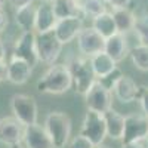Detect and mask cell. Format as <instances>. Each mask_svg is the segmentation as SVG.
<instances>
[{"label": "cell", "mask_w": 148, "mask_h": 148, "mask_svg": "<svg viewBox=\"0 0 148 148\" xmlns=\"http://www.w3.org/2000/svg\"><path fill=\"white\" fill-rule=\"evenodd\" d=\"M73 86V77L68 65L52 64L45 71L43 76L37 80L36 88L40 93L49 95H62L67 93Z\"/></svg>", "instance_id": "cell-1"}, {"label": "cell", "mask_w": 148, "mask_h": 148, "mask_svg": "<svg viewBox=\"0 0 148 148\" xmlns=\"http://www.w3.org/2000/svg\"><path fill=\"white\" fill-rule=\"evenodd\" d=\"M73 77V86L77 95L84 96L88 90L92 88V84L96 82V74L93 71L92 62L89 56H74L67 64Z\"/></svg>", "instance_id": "cell-2"}, {"label": "cell", "mask_w": 148, "mask_h": 148, "mask_svg": "<svg viewBox=\"0 0 148 148\" xmlns=\"http://www.w3.org/2000/svg\"><path fill=\"white\" fill-rule=\"evenodd\" d=\"M45 127L51 135L55 148H65L70 142L73 121L64 111H52L46 116Z\"/></svg>", "instance_id": "cell-3"}, {"label": "cell", "mask_w": 148, "mask_h": 148, "mask_svg": "<svg viewBox=\"0 0 148 148\" xmlns=\"http://www.w3.org/2000/svg\"><path fill=\"white\" fill-rule=\"evenodd\" d=\"M36 47H37L39 62L45 65H52L56 62L61 53H62L64 45L59 42L55 31L52 30V31H46V33H37Z\"/></svg>", "instance_id": "cell-4"}, {"label": "cell", "mask_w": 148, "mask_h": 148, "mask_svg": "<svg viewBox=\"0 0 148 148\" xmlns=\"http://www.w3.org/2000/svg\"><path fill=\"white\" fill-rule=\"evenodd\" d=\"M10 110L24 126L34 125L39 117V108L34 96L27 93H15L10 98Z\"/></svg>", "instance_id": "cell-5"}, {"label": "cell", "mask_w": 148, "mask_h": 148, "mask_svg": "<svg viewBox=\"0 0 148 148\" xmlns=\"http://www.w3.org/2000/svg\"><path fill=\"white\" fill-rule=\"evenodd\" d=\"M80 133L84 135L86 138H89L93 142V145L102 144L104 139L107 138V125H105L104 114L93 110H88L82 123Z\"/></svg>", "instance_id": "cell-6"}, {"label": "cell", "mask_w": 148, "mask_h": 148, "mask_svg": "<svg viewBox=\"0 0 148 148\" xmlns=\"http://www.w3.org/2000/svg\"><path fill=\"white\" fill-rule=\"evenodd\" d=\"M113 92L108 90L107 88L99 83V82H95L92 84V88L88 90V93L84 95V102L88 110H93L98 111V113H105L108 111L111 107H113Z\"/></svg>", "instance_id": "cell-7"}, {"label": "cell", "mask_w": 148, "mask_h": 148, "mask_svg": "<svg viewBox=\"0 0 148 148\" xmlns=\"http://www.w3.org/2000/svg\"><path fill=\"white\" fill-rule=\"evenodd\" d=\"M77 47L82 55L90 58L104 51L105 37H102L93 27H83L77 36Z\"/></svg>", "instance_id": "cell-8"}, {"label": "cell", "mask_w": 148, "mask_h": 148, "mask_svg": "<svg viewBox=\"0 0 148 148\" xmlns=\"http://www.w3.org/2000/svg\"><path fill=\"white\" fill-rule=\"evenodd\" d=\"M25 126L15 117L8 116L0 119V142L8 147H15L22 144Z\"/></svg>", "instance_id": "cell-9"}, {"label": "cell", "mask_w": 148, "mask_h": 148, "mask_svg": "<svg viewBox=\"0 0 148 148\" xmlns=\"http://www.w3.org/2000/svg\"><path fill=\"white\" fill-rule=\"evenodd\" d=\"M36 31H22L19 39L15 42L14 46V56L25 59L27 62L34 68L39 64V56H37V47H36Z\"/></svg>", "instance_id": "cell-10"}, {"label": "cell", "mask_w": 148, "mask_h": 148, "mask_svg": "<svg viewBox=\"0 0 148 148\" xmlns=\"http://www.w3.org/2000/svg\"><path fill=\"white\" fill-rule=\"evenodd\" d=\"M148 133V117L145 114H127L125 116V133L123 142H133L145 139Z\"/></svg>", "instance_id": "cell-11"}, {"label": "cell", "mask_w": 148, "mask_h": 148, "mask_svg": "<svg viewBox=\"0 0 148 148\" xmlns=\"http://www.w3.org/2000/svg\"><path fill=\"white\" fill-rule=\"evenodd\" d=\"M24 145L25 148H55L53 141L51 135L47 133L45 125H28L25 126V132H24Z\"/></svg>", "instance_id": "cell-12"}, {"label": "cell", "mask_w": 148, "mask_h": 148, "mask_svg": "<svg viewBox=\"0 0 148 148\" xmlns=\"http://www.w3.org/2000/svg\"><path fill=\"white\" fill-rule=\"evenodd\" d=\"M83 18L79 16H71V18H62L58 19L56 25L53 28L56 37L59 39V42L62 45H68L71 43L74 39H77L79 33L82 31L83 25Z\"/></svg>", "instance_id": "cell-13"}, {"label": "cell", "mask_w": 148, "mask_h": 148, "mask_svg": "<svg viewBox=\"0 0 148 148\" xmlns=\"http://www.w3.org/2000/svg\"><path fill=\"white\" fill-rule=\"evenodd\" d=\"M33 67L25 59L12 55L8 62V82L12 84H25L33 76Z\"/></svg>", "instance_id": "cell-14"}, {"label": "cell", "mask_w": 148, "mask_h": 148, "mask_svg": "<svg viewBox=\"0 0 148 148\" xmlns=\"http://www.w3.org/2000/svg\"><path fill=\"white\" fill-rule=\"evenodd\" d=\"M104 51L113 58L116 62H120L125 58L129 56V45H127V39H126V34H121V33H116L111 37L105 39V47Z\"/></svg>", "instance_id": "cell-15"}, {"label": "cell", "mask_w": 148, "mask_h": 148, "mask_svg": "<svg viewBox=\"0 0 148 148\" xmlns=\"http://www.w3.org/2000/svg\"><path fill=\"white\" fill-rule=\"evenodd\" d=\"M58 22L52 3L43 2L40 6H37L36 12V33H46L52 31Z\"/></svg>", "instance_id": "cell-16"}, {"label": "cell", "mask_w": 148, "mask_h": 148, "mask_svg": "<svg viewBox=\"0 0 148 148\" xmlns=\"http://www.w3.org/2000/svg\"><path fill=\"white\" fill-rule=\"evenodd\" d=\"M138 92H139V84L135 82L132 77L123 76L113 90L114 96L121 104H130L138 99Z\"/></svg>", "instance_id": "cell-17"}, {"label": "cell", "mask_w": 148, "mask_h": 148, "mask_svg": "<svg viewBox=\"0 0 148 148\" xmlns=\"http://www.w3.org/2000/svg\"><path fill=\"white\" fill-rule=\"evenodd\" d=\"M104 119L107 125V136L116 141L121 139L123 133H125V116L113 110V107H111L108 111L104 113Z\"/></svg>", "instance_id": "cell-18"}, {"label": "cell", "mask_w": 148, "mask_h": 148, "mask_svg": "<svg viewBox=\"0 0 148 148\" xmlns=\"http://www.w3.org/2000/svg\"><path fill=\"white\" fill-rule=\"evenodd\" d=\"M52 6H53L55 15H56L58 19L71 18V16L83 18V12H82L79 0H53Z\"/></svg>", "instance_id": "cell-19"}, {"label": "cell", "mask_w": 148, "mask_h": 148, "mask_svg": "<svg viewBox=\"0 0 148 148\" xmlns=\"http://www.w3.org/2000/svg\"><path fill=\"white\" fill-rule=\"evenodd\" d=\"M111 14H113V18H114V22H116V27H117L119 33L127 34V33L133 31L135 22H136V15H135L129 8L114 9Z\"/></svg>", "instance_id": "cell-20"}, {"label": "cell", "mask_w": 148, "mask_h": 148, "mask_svg": "<svg viewBox=\"0 0 148 148\" xmlns=\"http://www.w3.org/2000/svg\"><path fill=\"white\" fill-rule=\"evenodd\" d=\"M36 12H37V6H34V3L16 9L15 22L22 31H34L36 30Z\"/></svg>", "instance_id": "cell-21"}, {"label": "cell", "mask_w": 148, "mask_h": 148, "mask_svg": "<svg viewBox=\"0 0 148 148\" xmlns=\"http://www.w3.org/2000/svg\"><path fill=\"white\" fill-rule=\"evenodd\" d=\"M92 21H93L92 27L99 33L102 37H105V39H108V37H111L113 34L119 33L111 12H104V14H101V15H98L96 18H93Z\"/></svg>", "instance_id": "cell-22"}, {"label": "cell", "mask_w": 148, "mask_h": 148, "mask_svg": "<svg viewBox=\"0 0 148 148\" xmlns=\"http://www.w3.org/2000/svg\"><path fill=\"white\" fill-rule=\"evenodd\" d=\"M90 62H92V67H93V71L96 74V79L98 77H102L105 76L107 73H110L111 70H114L117 67V62L111 58L105 51L96 53L93 56H90Z\"/></svg>", "instance_id": "cell-23"}, {"label": "cell", "mask_w": 148, "mask_h": 148, "mask_svg": "<svg viewBox=\"0 0 148 148\" xmlns=\"http://www.w3.org/2000/svg\"><path fill=\"white\" fill-rule=\"evenodd\" d=\"M83 12V18H96L98 15L107 12V5L104 0H79Z\"/></svg>", "instance_id": "cell-24"}, {"label": "cell", "mask_w": 148, "mask_h": 148, "mask_svg": "<svg viewBox=\"0 0 148 148\" xmlns=\"http://www.w3.org/2000/svg\"><path fill=\"white\" fill-rule=\"evenodd\" d=\"M129 56L132 59V64L139 71H148V46L145 45H136L133 49H130Z\"/></svg>", "instance_id": "cell-25"}, {"label": "cell", "mask_w": 148, "mask_h": 148, "mask_svg": "<svg viewBox=\"0 0 148 148\" xmlns=\"http://www.w3.org/2000/svg\"><path fill=\"white\" fill-rule=\"evenodd\" d=\"M133 31L136 34L139 43L148 46V14H144L142 16H136Z\"/></svg>", "instance_id": "cell-26"}, {"label": "cell", "mask_w": 148, "mask_h": 148, "mask_svg": "<svg viewBox=\"0 0 148 148\" xmlns=\"http://www.w3.org/2000/svg\"><path fill=\"white\" fill-rule=\"evenodd\" d=\"M125 76V74H123V71L119 68V67H116L114 70H111L110 73H107L105 76H102V77H98L96 80L99 82L104 88H107L108 90H111L113 92L114 90V88H116V84H117V82Z\"/></svg>", "instance_id": "cell-27"}, {"label": "cell", "mask_w": 148, "mask_h": 148, "mask_svg": "<svg viewBox=\"0 0 148 148\" xmlns=\"http://www.w3.org/2000/svg\"><path fill=\"white\" fill-rule=\"evenodd\" d=\"M136 101H139L142 113L148 117V86H145V84L139 86V92H138V99Z\"/></svg>", "instance_id": "cell-28"}, {"label": "cell", "mask_w": 148, "mask_h": 148, "mask_svg": "<svg viewBox=\"0 0 148 148\" xmlns=\"http://www.w3.org/2000/svg\"><path fill=\"white\" fill-rule=\"evenodd\" d=\"M70 148H95V145H93V142L89 138H86L84 135L80 133V135H77V136L73 138Z\"/></svg>", "instance_id": "cell-29"}, {"label": "cell", "mask_w": 148, "mask_h": 148, "mask_svg": "<svg viewBox=\"0 0 148 148\" xmlns=\"http://www.w3.org/2000/svg\"><path fill=\"white\" fill-rule=\"evenodd\" d=\"M105 5L110 6L111 9H120V8H129L132 0H104Z\"/></svg>", "instance_id": "cell-30"}, {"label": "cell", "mask_w": 148, "mask_h": 148, "mask_svg": "<svg viewBox=\"0 0 148 148\" xmlns=\"http://www.w3.org/2000/svg\"><path fill=\"white\" fill-rule=\"evenodd\" d=\"M148 142L145 139H141V141H133V142H123L121 144V148H147Z\"/></svg>", "instance_id": "cell-31"}, {"label": "cell", "mask_w": 148, "mask_h": 148, "mask_svg": "<svg viewBox=\"0 0 148 148\" xmlns=\"http://www.w3.org/2000/svg\"><path fill=\"white\" fill-rule=\"evenodd\" d=\"M8 24H9V18H8V14L3 10V8H0V34H2L6 27H8Z\"/></svg>", "instance_id": "cell-32"}, {"label": "cell", "mask_w": 148, "mask_h": 148, "mask_svg": "<svg viewBox=\"0 0 148 148\" xmlns=\"http://www.w3.org/2000/svg\"><path fill=\"white\" fill-rule=\"evenodd\" d=\"M6 2H8L10 6H14L15 9H19V8H22V6H27V5L34 3V0H6Z\"/></svg>", "instance_id": "cell-33"}, {"label": "cell", "mask_w": 148, "mask_h": 148, "mask_svg": "<svg viewBox=\"0 0 148 148\" xmlns=\"http://www.w3.org/2000/svg\"><path fill=\"white\" fill-rule=\"evenodd\" d=\"M8 80V62L0 61V83Z\"/></svg>", "instance_id": "cell-34"}, {"label": "cell", "mask_w": 148, "mask_h": 148, "mask_svg": "<svg viewBox=\"0 0 148 148\" xmlns=\"http://www.w3.org/2000/svg\"><path fill=\"white\" fill-rule=\"evenodd\" d=\"M5 58H6V46L0 39V61H5Z\"/></svg>", "instance_id": "cell-35"}, {"label": "cell", "mask_w": 148, "mask_h": 148, "mask_svg": "<svg viewBox=\"0 0 148 148\" xmlns=\"http://www.w3.org/2000/svg\"><path fill=\"white\" fill-rule=\"evenodd\" d=\"M95 148H111V147H110V145H107V144H104V142H102V144H99V145H95Z\"/></svg>", "instance_id": "cell-36"}, {"label": "cell", "mask_w": 148, "mask_h": 148, "mask_svg": "<svg viewBox=\"0 0 148 148\" xmlns=\"http://www.w3.org/2000/svg\"><path fill=\"white\" fill-rule=\"evenodd\" d=\"M5 2H6V0H0V8H3V5H5Z\"/></svg>", "instance_id": "cell-37"}, {"label": "cell", "mask_w": 148, "mask_h": 148, "mask_svg": "<svg viewBox=\"0 0 148 148\" xmlns=\"http://www.w3.org/2000/svg\"><path fill=\"white\" fill-rule=\"evenodd\" d=\"M12 148H25V147H21V144H19V145H15V147H12Z\"/></svg>", "instance_id": "cell-38"}, {"label": "cell", "mask_w": 148, "mask_h": 148, "mask_svg": "<svg viewBox=\"0 0 148 148\" xmlns=\"http://www.w3.org/2000/svg\"><path fill=\"white\" fill-rule=\"evenodd\" d=\"M43 2H47V3H52L53 0H43Z\"/></svg>", "instance_id": "cell-39"}, {"label": "cell", "mask_w": 148, "mask_h": 148, "mask_svg": "<svg viewBox=\"0 0 148 148\" xmlns=\"http://www.w3.org/2000/svg\"><path fill=\"white\" fill-rule=\"evenodd\" d=\"M145 141H147V142H148V133H147V136H145Z\"/></svg>", "instance_id": "cell-40"}, {"label": "cell", "mask_w": 148, "mask_h": 148, "mask_svg": "<svg viewBox=\"0 0 148 148\" xmlns=\"http://www.w3.org/2000/svg\"><path fill=\"white\" fill-rule=\"evenodd\" d=\"M147 148H148V145H147Z\"/></svg>", "instance_id": "cell-41"}]
</instances>
